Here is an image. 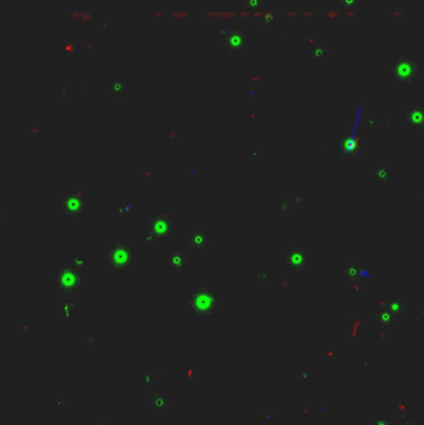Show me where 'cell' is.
I'll return each mask as SVG.
<instances>
[{
  "mask_svg": "<svg viewBox=\"0 0 424 425\" xmlns=\"http://www.w3.org/2000/svg\"><path fill=\"white\" fill-rule=\"evenodd\" d=\"M188 305L191 306L192 311L196 316L205 317L216 312L218 306H219V300L217 299L213 290L200 286V287L192 291L191 297L188 300Z\"/></svg>",
  "mask_w": 424,
  "mask_h": 425,
  "instance_id": "6da1fadb",
  "label": "cell"
},
{
  "mask_svg": "<svg viewBox=\"0 0 424 425\" xmlns=\"http://www.w3.org/2000/svg\"><path fill=\"white\" fill-rule=\"evenodd\" d=\"M391 71L395 82L401 86L411 85L419 77V66L411 58L397 59L391 64Z\"/></svg>",
  "mask_w": 424,
  "mask_h": 425,
  "instance_id": "7a4b0ae2",
  "label": "cell"
},
{
  "mask_svg": "<svg viewBox=\"0 0 424 425\" xmlns=\"http://www.w3.org/2000/svg\"><path fill=\"white\" fill-rule=\"evenodd\" d=\"M220 40L223 46L230 52L242 51L248 44V34L239 29H233L230 26H225L220 29Z\"/></svg>",
  "mask_w": 424,
  "mask_h": 425,
  "instance_id": "3957f363",
  "label": "cell"
},
{
  "mask_svg": "<svg viewBox=\"0 0 424 425\" xmlns=\"http://www.w3.org/2000/svg\"><path fill=\"white\" fill-rule=\"evenodd\" d=\"M309 262V255L302 249H289L284 254V263L293 271H301Z\"/></svg>",
  "mask_w": 424,
  "mask_h": 425,
  "instance_id": "277c9868",
  "label": "cell"
},
{
  "mask_svg": "<svg viewBox=\"0 0 424 425\" xmlns=\"http://www.w3.org/2000/svg\"><path fill=\"white\" fill-rule=\"evenodd\" d=\"M151 225L152 233L158 237L168 236L171 234L172 229H173V223H172L171 217L168 214L158 215L157 218H154L153 223H151Z\"/></svg>",
  "mask_w": 424,
  "mask_h": 425,
  "instance_id": "5b68a950",
  "label": "cell"
},
{
  "mask_svg": "<svg viewBox=\"0 0 424 425\" xmlns=\"http://www.w3.org/2000/svg\"><path fill=\"white\" fill-rule=\"evenodd\" d=\"M404 121L407 124L413 127L415 129H422L424 127V117H423V106L422 104H413L407 110L403 116Z\"/></svg>",
  "mask_w": 424,
  "mask_h": 425,
  "instance_id": "8992f818",
  "label": "cell"
},
{
  "mask_svg": "<svg viewBox=\"0 0 424 425\" xmlns=\"http://www.w3.org/2000/svg\"><path fill=\"white\" fill-rule=\"evenodd\" d=\"M208 244L209 235L204 230H202V229L194 231L188 239V246L191 250H202V249L207 248Z\"/></svg>",
  "mask_w": 424,
  "mask_h": 425,
  "instance_id": "52a82bcc",
  "label": "cell"
},
{
  "mask_svg": "<svg viewBox=\"0 0 424 425\" xmlns=\"http://www.w3.org/2000/svg\"><path fill=\"white\" fill-rule=\"evenodd\" d=\"M377 307H383L386 310H388L389 312L394 316H398V314L403 313L404 310H406V302L402 301V300H391V301H381L380 304L377 305Z\"/></svg>",
  "mask_w": 424,
  "mask_h": 425,
  "instance_id": "ba28073f",
  "label": "cell"
},
{
  "mask_svg": "<svg viewBox=\"0 0 424 425\" xmlns=\"http://www.w3.org/2000/svg\"><path fill=\"white\" fill-rule=\"evenodd\" d=\"M395 316L389 312L388 310L383 307H377V312L375 314V320L377 322H380V325L384 326V327H388L393 324Z\"/></svg>",
  "mask_w": 424,
  "mask_h": 425,
  "instance_id": "9c48e42d",
  "label": "cell"
},
{
  "mask_svg": "<svg viewBox=\"0 0 424 425\" xmlns=\"http://www.w3.org/2000/svg\"><path fill=\"white\" fill-rule=\"evenodd\" d=\"M187 260H188V257L182 251L173 250L171 254V257H169V265L173 269H176V270H179V269H182L186 265Z\"/></svg>",
  "mask_w": 424,
  "mask_h": 425,
  "instance_id": "30bf717a",
  "label": "cell"
},
{
  "mask_svg": "<svg viewBox=\"0 0 424 425\" xmlns=\"http://www.w3.org/2000/svg\"><path fill=\"white\" fill-rule=\"evenodd\" d=\"M70 16L72 18V20L78 22H89L92 20V14L87 10L72 11V13H70Z\"/></svg>",
  "mask_w": 424,
  "mask_h": 425,
  "instance_id": "8fae6325",
  "label": "cell"
},
{
  "mask_svg": "<svg viewBox=\"0 0 424 425\" xmlns=\"http://www.w3.org/2000/svg\"><path fill=\"white\" fill-rule=\"evenodd\" d=\"M373 177H375L376 180H380V182H384L389 178V172L388 169L383 168V167H378L375 172H373Z\"/></svg>",
  "mask_w": 424,
  "mask_h": 425,
  "instance_id": "7c38bea8",
  "label": "cell"
},
{
  "mask_svg": "<svg viewBox=\"0 0 424 425\" xmlns=\"http://www.w3.org/2000/svg\"><path fill=\"white\" fill-rule=\"evenodd\" d=\"M244 7L248 10H259L262 7V0H244Z\"/></svg>",
  "mask_w": 424,
  "mask_h": 425,
  "instance_id": "4fadbf2b",
  "label": "cell"
},
{
  "mask_svg": "<svg viewBox=\"0 0 424 425\" xmlns=\"http://www.w3.org/2000/svg\"><path fill=\"white\" fill-rule=\"evenodd\" d=\"M346 275L351 280L357 279V276L360 275V268L357 265H350L349 268L346 269Z\"/></svg>",
  "mask_w": 424,
  "mask_h": 425,
  "instance_id": "5bb4252c",
  "label": "cell"
},
{
  "mask_svg": "<svg viewBox=\"0 0 424 425\" xmlns=\"http://www.w3.org/2000/svg\"><path fill=\"white\" fill-rule=\"evenodd\" d=\"M341 7L347 8V9H352V8L357 7L360 4V0H340Z\"/></svg>",
  "mask_w": 424,
  "mask_h": 425,
  "instance_id": "9a60e30c",
  "label": "cell"
},
{
  "mask_svg": "<svg viewBox=\"0 0 424 425\" xmlns=\"http://www.w3.org/2000/svg\"><path fill=\"white\" fill-rule=\"evenodd\" d=\"M326 55V47L324 46H316L312 49V56L315 59L322 58V56Z\"/></svg>",
  "mask_w": 424,
  "mask_h": 425,
  "instance_id": "2e32d148",
  "label": "cell"
},
{
  "mask_svg": "<svg viewBox=\"0 0 424 425\" xmlns=\"http://www.w3.org/2000/svg\"><path fill=\"white\" fill-rule=\"evenodd\" d=\"M256 276H258V279L260 280V281H262V282H268V280L270 279L269 273H264V271H260V273H258V275H256Z\"/></svg>",
  "mask_w": 424,
  "mask_h": 425,
  "instance_id": "e0dca14e",
  "label": "cell"
},
{
  "mask_svg": "<svg viewBox=\"0 0 424 425\" xmlns=\"http://www.w3.org/2000/svg\"><path fill=\"white\" fill-rule=\"evenodd\" d=\"M64 50L65 51H67V52H71V54H75L76 52V46H75V44H67V45H65V47H64Z\"/></svg>",
  "mask_w": 424,
  "mask_h": 425,
  "instance_id": "ac0fdd59",
  "label": "cell"
},
{
  "mask_svg": "<svg viewBox=\"0 0 424 425\" xmlns=\"http://www.w3.org/2000/svg\"><path fill=\"white\" fill-rule=\"evenodd\" d=\"M373 425H391V424H389V421H387V420H378V421H376Z\"/></svg>",
  "mask_w": 424,
  "mask_h": 425,
  "instance_id": "d6986e66",
  "label": "cell"
}]
</instances>
